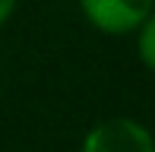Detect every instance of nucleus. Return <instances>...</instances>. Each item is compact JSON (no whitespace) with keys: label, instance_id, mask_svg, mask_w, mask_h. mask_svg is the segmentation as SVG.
I'll list each match as a JSON object with an SVG mask.
<instances>
[{"label":"nucleus","instance_id":"f257e3e1","mask_svg":"<svg viewBox=\"0 0 155 152\" xmlns=\"http://www.w3.org/2000/svg\"><path fill=\"white\" fill-rule=\"evenodd\" d=\"M79 10L95 32L124 38L155 16V0H79Z\"/></svg>","mask_w":155,"mask_h":152},{"label":"nucleus","instance_id":"f03ea898","mask_svg":"<svg viewBox=\"0 0 155 152\" xmlns=\"http://www.w3.org/2000/svg\"><path fill=\"white\" fill-rule=\"evenodd\" d=\"M79 152H155L152 133L136 117H104L89 127Z\"/></svg>","mask_w":155,"mask_h":152},{"label":"nucleus","instance_id":"7ed1b4c3","mask_svg":"<svg viewBox=\"0 0 155 152\" xmlns=\"http://www.w3.org/2000/svg\"><path fill=\"white\" fill-rule=\"evenodd\" d=\"M133 38H136V57L146 70H155V16H149L143 25L133 29Z\"/></svg>","mask_w":155,"mask_h":152},{"label":"nucleus","instance_id":"20e7f679","mask_svg":"<svg viewBox=\"0 0 155 152\" xmlns=\"http://www.w3.org/2000/svg\"><path fill=\"white\" fill-rule=\"evenodd\" d=\"M16 3H19V0H0V29H3V25L13 19V13H16Z\"/></svg>","mask_w":155,"mask_h":152}]
</instances>
